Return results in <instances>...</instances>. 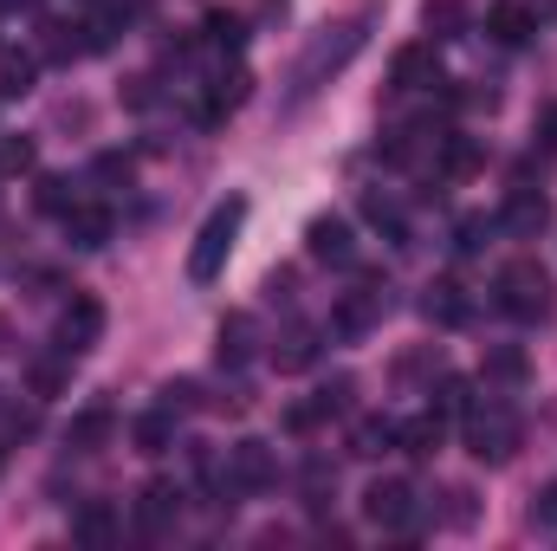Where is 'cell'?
<instances>
[{"label":"cell","instance_id":"cell-1","mask_svg":"<svg viewBox=\"0 0 557 551\" xmlns=\"http://www.w3.org/2000/svg\"><path fill=\"white\" fill-rule=\"evenodd\" d=\"M363 39H370V26L363 20H337V26H324V33H311V46L298 52V65H292V91H285V105L298 111V105H311L357 52H363Z\"/></svg>","mask_w":557,"mask_h":551},{"label":"cell","instance_id":"cell-2","mask_svg":"<svg viewBox=\"0 0 557 551\" xmlns=\"http://www.w3.org/2000/svg\"><path fill=\"white\" fill-rule=\"evenodd\" d=\"M467 421V454L473 461H486V467H506L512 454H519V441H525V421H519V409L512 403H499V396H473V409L460 415Z\"/></svg>","mask_w":557,"mask_h":551},{"label":"cell","instance_id":"cell-3","mask_svg":"<svg viewBox=\"0 0 557 551\" xmlns=\"http://www.w3.org/2000/svg\"><path fill=\"white\" fill-rule=\"evenodd\" d=\"M240 228H247V195L221 201V208L201 221V234H195V247H188V279H195V285H208V279L227 273V260H234V247H240Z\"/></svg>","mask_w":557,"mask_h":551},{"label":"cell","instance_id":"cell-4","mask_svg":"<svg viewBox=\"0 0 557 551\" xmlns=\"http://www.w3.org/2000/svg\"><path fill=\"white\" fill-rule=\"evenodd\" d=\"M493 305H499L506 318H519V325H545V318L557 311L552 273H545L539 260H512V267H499V279H493Z\"/></svg>","mask_w":557,"mask_h":551},{"label":"cell","instance_id":"cell-5","mask_svg":"<svg viewBox=\"0 0 557 551\" xmlns=\"http://www.w3.org/2000/svg\"><path fill=\"white\" fill-rule=\"evenodd\" d=\"M383 311H389V285H383V279H357L350 292H337L331 331H337V338H370V331L383 325Z\"/></svg>","mask_w":557,"mask_h":551},{"label":"cell","instance_id":"cell-6","mask_svg":"<svg viewBox=\"0 0 557 551\" xmlns=\"http://www.w3.org/2000/svg\"><path fill=\"white\" fill-rule=\"evenodd\" d=\"M552 221H557V208H552V195L545 188H532V182H519L512 195H506V208H499V234L506 241H545L552 234Z\"/></svg>","mask_w":557,"mask_h":551},{"label":"cell","instance_id":"cell-7","mask_svg":"<svg viewBox=\"0 0 557 551\" xmlns=\"http://www.w3.org/2000/svg\"><path fill=\"white\" fill-rule=\"evenodd\" d=\"M227 487H234V493H267V487H278L273 441H260V434L234 441V448H227Z\"/></svg>","mask_w":557,"mask_h":551},{"label":"cell","instance_id":"cell-8","mask_svg":"<svg viewBox=\"0 0 557 551\" xmlns=\"http://www.w3.org/2000/svg\"><path fill=\"white\" fill-rule=\"evenodd\" d=\"M52 344H59L65 357H85V351H98V344H104V305H98L91 292H72V305L59 311V331H52Z\"/></svg>","mask_w":557,"mask_h":551},{"label":"cell","instance_id":"cell-9","mask_svg":"<svg viewBox=\"0 0 557 551\" xmlns=\"http://www.w3.org/2000/svg\"><path fill=\"white\" fill-rule=\"evenodd\" d=\"M363 519L383 526V532H409L421 519L416 487H409V480H370V487H363Z\"/></svg>","mask_w":557,"mask_h":551},{"label":"cell","instance_id":"cell-10","mask_svg":"<svg viewBox=\"0 0 557 551\" xmlns=\"http://www.w3.org/2000/svg\"><path fill=\"white\" fill-rule=\"evenodd\" d=\"M305 247H311V260H324V267H350V260H357V234H350L344 215H318V221L305 228Z\"/></svg>","mask_w":557,"mask_h":551},{"label":"cell","instance_id":"cell-11","mask_svg":"<svg viewBox=\"0 0 557 551\" xmlns=\"http://www.w3.org/2000/svg\"><path fill=\"white\" fill-rule=\"evenodd\" d=\"M253 351H260V318H253V311H227V318H221V344H214L221 370H247Z\"/></svg>","mask_w":557,"mask_h":551},{"label":"cell","instance_id":"cell-12","mask_svg":"<svg viewBox=\"0 0 557 551\" xmlns=\"http://www.w3.org/2000/svg\"><path fill=\"white\" fill-rule=\"evenodd\" d=\"M182 500H188V493H182L175 480H149L137 493V526L143 532H169V526L182 519Z\"/></svg>","mask_w":557,"mask_h":551},{"label":"cell","instance_id":"cell-13","mask_svg":"<svg viewBox=\"0 0 557 551\" xmlns=\"http://www.w3.org/2000/svg\"><path fill=\"white\" fill-rule=\"evenodd\" d=\"M389 85H396V91L441 85V59H434V39H421V46H403V52H396V65H389Z\"/></svg>","mask_w":557,"mask_h":551},{"label":"cell","instance_id":"cell-14","mask_svg":"<svg viewBox=\"0 0 557 551\" xmlns=\"http://www.w3.org/2000/svg\"><path fill=\"white\" fill-rule=\"evenodd\" d=\"M318 364V331L311 325H285L273 338V370L278 377H298V370H311Z\"/></svg>","mask_w":557,"mask_h":551},{"label":"cell","instance_id":"cell-15","mask_svg":"<svg viewBox=\"0 0 557 551\" xmlns=\"http://www.w3.org/2000/svg\"><path fill=\"white\" fill-rule=\"evenodd\" d=\"M111 434H117V415L104 409V403H91V409L72 415V428H65V448H78V454H98Z\"/></svg>","mask_w":557,"mask_h":551},{"label":"cell","instance_id":"cell-16","mask_svg":"<svg viewBox=\"0 0 557 551\" xmlns=\"http://www.w3.org/2000/svg\"><path fill=\"white\" fill-rule=\"evenodd\" d=\"M65 241H72V247H85V254H98V247L111 241V208H98V201H78V208L65 215Z\"/></svg>","mask_w":557,"mask_h":551},{"label":"cell","instance_id":"cell-17","mask_svg":"<svg viewBox=\"0 0 557 551\" xmlns=\"http://www.w3.org/2000/svg\"><path fill=\"white\" fill-rule=\"evenodd\" d=\"M467 292H460V279H434L428 292H421V318L428 325H467Z\"/></svg>","mask_w":557,"mask_h":551},{"label":"cell","instance_id":"cell-18","mask_svg":"<svg viewBox=\"0 0 557 551\" xmlns=\"http://www.w3.org/2000/svg\"><path fill=\"white\" fill-rule=\"evenodd\" d=\"M26 390H33L39 403L65 396V390H72V357H65V351H46V357H33V364H26Z\"/></svg>","mask_w":557,"mask_h":551},{"label":"cell","instance_id":"cell-19","mask_svg":"<svg viewBox=\"0 0 557 551\" xmlns=\"http://www.w3.org/2000/svg\"><path fill=\"white\" fill-rule=\"evenodd\" d=\"M447 441V415H416V421H396V454H416V461H428L434 448Z\"/></svg>","mask_w":557,"mask_h":551},{"label":"cell","instance_id":"cell-20","mask_svg":"<svg viewBox=\"0 0 557 551\" xmlns=\"http://www.w3.org/2000/svg\"><path fill=\"white\" fill-rule=\"evenodd\" d=\"M131 448H137V454H169V448H175V409H162V403L143 409L137 421H131Z\"/></svg>","mask_w":557,"mask_h":551},{"label":"cell","instance_id":"cell-21","mask_svg":"<svg viewBox=\"0 0 557 551\" xmlns=\"http://www.w3.org/2000/svg\"><path fill=\"white\" fill-rule=\"evenodd\" d=\"M486 33H493L499 46H525V39L539 33V13H532V7H519V0H499V7L486 13Z\"/></svg>","mask_w":557,"mask_h":551},{"label":"cell","instance_id":"cell-22","mask_svg":"<svg viewBox=\"0 0 557 551\" xmlns=\"http://www.w3.org/2000/svg\"><path fill=\"white\" fill-rule=\"evenodd\" d=\"M480 377H486V383H499V390H519V383L532 377V357H525L519 344H486V364H480Z\"/></svg>","mask_w":557,"mask_h":551},{"label":"cell","instance_id":"cell-23","mask_svg":"<svg viewBox=\"0 0 557 551\" xmlns=\"http://www.w3.org/2000/svg\"><path fill=\"white\" fill-rule=\"evenodd\" d=\"M72 532H78V546H91V551H104V546H117V532H124V519L104 506V500H91V506H78V519H72Z\"/></svg>","mask_w":557,"mask_h":551},{"label":"cell","instance_id":"cell-24","mask_svg":"<svg viewBox=\"0 0 557 551\" xmlns=\"http://www.w3.org/2000/svg\"><path fill=\"white\" fill-rule=\"evenodd\" d=\"M350 454H357V461L396 454V421H389V415H363V421H350Z\"/></svg>","mask_w":557,"mask_h":551},{"label":"cell","instance_id":"cell-25","mask_svg":"<svg viewBox=\"0 0 557 551\" xmlns=\"http://www.w3.org/2000/svg\"><path fill=\"white\" fill-rule=\"evenodd\" d=\"M480 162H486L480 137H441V156H434V169H441V175L467 182V175H480Z\"/></svg>","mask_w":557,"mask_h":551},{"label":"cell","instance_id":"cell-26","mask_svg":"<svg viewBox=\"0 0 557 551\" xmlns=\"http://www.w3.org/2000/svg\"><path fill=\"white\" fill-rule=\"evenodd\" d=\"M421 33L441 46V39H460L467 33V0H421Z\"/></svg>","mask_w":557,"mask_h":551},{"label":"cell","instance_id":"cell-27","mask_svg":"<svg viewBox=\"0 0 557 551\" xmlns=\"http://www.w3.org/2000/svg\"><path fill=\"white\" fill-rule=\"evenodd\" d=\"M298 493H305V506H311V513H324V506H331V493H337V467H331L324 454H311V461H305V474H298Z\"/></svg>","mask_w":557,"mask_h":551},{"label":"cell","instance_id":"cell-28","mask_svg":"<svg viewBox=\"0 0 557 551\" xmlns=\"http://www.w3.org/2000/svg\"><path fill=\"white\" fill-rule=\"evenodd\" d=\"M33 201H39L46 215H59V221H65V215H72V208H78L85 195H78V182H72V175H39V188H33Z\"/></svg>","mask_w":557,"mask_h":551},{"label":"cell","instance_id":"cell-29","mask_svg":"<svg viewBox=\"0 0 557 551\" xmlns=\"http://www.w3.org/2000/svg\"><path fill=\"white\" fill-rule=\"evenodd\" d=\"M39 78V59L33 52H0V98H26Z\"/></svg>","mask_w":557,"mask_h":551},{"label":"cell","instance_id":"cell-30","mask_svg":"<svg viewBox=\"0 0 557 551\" xmlns=\"http://www.w3.org/2000/svg\"><path fill=\"white\" fill-rule=\"evenodd\" d=\"M363 221H370V228H383L389 241H403V201H396V195L370 188V195H363Z\"/></svg>","mask_w":557,"mask_h":551},{"label":"cell","instance_id":"cell-31","mask_svg":"<svg viewBox=\"0 0 557 551\" xmlns=\"http://www.w3.org/2000/svg\"><path fill=\"white\" fill-rule=\"evenodd\" d=\"M201 39H208L214 52H234V46L247 39V20H240V13H208V26H201Z\"/></svg>","mask_w":557,"mask_h":551},{"label":"cell","instance_id":"cell-32","mask_svg":"<svg viewBox=\"0 0 557 551\" xmlns=\"http://www.w3.org/2000/svg\"><path fill=\"white\" fill-rule=\"evenodd\" d=\"M441 370V351L434 344H421V351H403L396 357V383H421V377H434Z\"/></svg>","mask_w":557,"mask_h":551},{"label":"cell","instance_id":"cell-33","mask_svg":"<svg viewBox=\"0 0 557 551\" xmlns=\"http://www.w3.org/2000/svg\"><path fill=\"white\" fill-rule=\"evenodd\" d=\"M473 409V383L467 377H441V390H434V415H467Z\"/></svg>","mask_w":557,"mask_h":551},{"label":"cell","instance_id":"cell-34","mask_svg":"<svg viewBox=\"0 0 557 551\" xmlns=\"http://www.w3.org/2000/svg\"><path fill=\"white\" fill-rule=\"evenodd\" d=\"M350 396H357V383H350V377H331V383H318V396H311V403H318V415L331 421V415L350 409Z\"/></svg>","mask_w":557,"mask_h":551},{"label":"cell","instance_id":"cell-35","mask_svg":"<svg viewBox=\"0 0 557 551\" xmlns=\"http://www.w3.org/2000/svg\"><path fill=\"white\" fill-rule=\"evenodd\" d=\"M33 162H39L33 137H0V175H26Z\"/></svg>","mask_w":557,"mask_h":551},{"label":"cell","instance_id":"cell-36","mask_svg":"<svg viewBox=\"0 0 557 551\" xmlns=\"http://www.w3.org/2000/svg\"><path fill=\"white\" fill-rule=\"evenodd\" d=\"M162 409H175V415H195V409H201V383H195V377H182V383H169V390H162Z\"/></svg>","mask_w":557,"mask_h":551},{"label":"cell","instance_id":"cell-37","mask_svg":"<svg viewBox=\"0 0 557 551\" xmlns=\"http://www.w3.org/2000/svg\"><path fill=\"white\" fill-rule=\"evenodd\" d=\"M532 526H539V532H557V480L552 487H539V500H532Z\"/></svg>","mask_w":557,"mask_h":551},{"label":"cell","instance_id":"cell-38","mask_svg":"<svg viewBox=\"0 0 557 551\" xmlns=\"http://www.w3.org/2000/svg\"><path fill=\"white\" fill-rule=\"evenodd\" d=\"M486 234H493V221L467 215V221H460V241H454V247H460V254H480V247H486Z\"/></svg>","mask_w":557,"mask_h":551},{"label":"cell","instance_id":"cell-39","mask_svg":"<svg viewBox=\"0 0 557 551\" xmlns=\"http://www.w3.org/2000/svg\"><path fill=\"white\" fill-rule=\"evenodd\" d=\"M98 182H131V156H98Z\"/></svg>","mask_w":557,"mask_h":551},{"label":"cell","instance_id":"cell-40","mask_svg":"<svg viewBox=\"0 0 557 551\" xmlns=\"http://www.w3.org/2000/svg\"><path fill=\"white\" fill-rule=\"evenodd\" d=\"M447 500H454L447 519H454V526H473V493H467V487H447Z\"/></svg>","mask_w":557,"mask_h":551},{"label":"cell","instance_id":"cell-41","mask_svg":"<svg viewBox=\"0 0 557 551\" xmlns=\"http://www.w3.org/2000/svg\"><path fill=\"white\" fill-rule=\"evenodd\" d=\"M124 105H131V111H149V105H156V78H131Z\"/></svg>","mask_w":557,"mask_h":551},{"label":"cell","instance_id":"cell-42","mask_svg":"<svg viewBox=\"0 0 557 551\" xmlns=\"http://www.w3.org/2000/svg\"><path fill=\"white\" fill-rule=\"evenodd\" d=\"M539 143L557 156V98H552V105H539Z\"/></svg>","mask_w":557,"mask_h":551},{"label":"cell","instance_id":"cell-43","mask_svg":"<svg viewBox=\"0 0 557 551\" xmlns=\"http://www.w3.org/2000/svg\"><path fill=\"white\" fill-rule=\"evenodd\" d=\"M267 292H273V305H278V298H292V273H273V279H267Z\"/></svg>","mask_w":557,"mask_h":551}]
</instances>
